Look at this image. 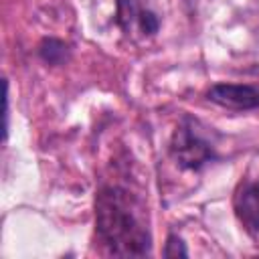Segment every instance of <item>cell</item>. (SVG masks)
Here are the masks:
<instances>
[{
    "label": "cell",
    "mask_w": 259,
    "mask_h": 259,
    "mask_svg": "<svg viewBox=\"0 0 259 259\" xmlns=\"http://www.w3.org/2000/svg\"><path fill=\"white\" fill-rule=\"evenodd\" d=\"M95 231L107 253L115 257H146L152 235L144 204L121 186H103L95 198Z\"/></svg>",
    "instance_id": "cell-1"
},
{
    "label": "cell",
    "mask_w": 259,
    "mask_h": 259,
    "mask_svg": "<svg viewBox=\"0 0 259 259\" xmlns=\"http://www.w3.org/2000/svg\"><path fill=\"white\" fill-rule=\"evenodd\" d=\"M170 152H172L174 160L182 168H188V170H198L214 158L212 146L208 144V140H204L200 136L196 121H192L190 117H184L182 123L174 130L172 142H170Z\"/></svg>",
    "instance_id": "cell-2"
},
{
    "label": "cell",
    "mask_w": 259,
    "mask_h": 259,
    "mask_svg": "<svg viewBox=\"0 0 259 259\" xmlns=\"http://www.w3.org/2000/svg\"><path fill=\"white\" fill-rule=\"evenodd\" d=\"M115 18L121 32L132 40L150 38L160 28V18L152 0H115Z\"/></svg>",
    "instance_id": "cell-3"
},
{
    "label": "cell",
    "mask_w": 259,
    "mask_h": 259,
    "mask_svg": "<svg viewBox=\"0 0 259 259\" xmlns=\"http://www.w3.org/2000/svg\"><path fill=\"white\" fill-rule=\"evenodd\" d=\"M208 99L225 109L247 111L259 107V89L251 85H235V83H219L210 87Z\"/></svg>",
    "instance_id": "cell-4"
},
{
    "label": "cell",
    "mask_w": 259,
    "mask_h": 259,
    "mask_svg": "<svg viewBox=\"0 0 259 259\" xmlns=\"http://www.w3.org/2000/svg\"><path fill=\"white\" fill-rule=\"evenodd\" d=\"M235 210L247 229L259 233V178L239 188L235 196Z\"/></svg>",
    "instance_id": "cell-5"
},
{
    "label": "cell",
    "mask_w": 259,
    "mask_h": 259,
    "mask_svg": "<svg viewBox=\"0 0 259 259\" xmlns=\"http://www.w3.org/2000/svg\"><path fill=\"white\" fill-rule=\"evenodd\" d=\"M38 55L49 65H63L69 59V47L59 38H45L38 45Z\"/></svg>",
    "instance_id": "cell-6"
},
{
    "label": "cell",
    "mask_w": 259,
    "mask_h": 259,
    "mask_svg": "<svg viewBox=\"0 0 259 259\" xmlns=\"http://www.w3.org/2000/svg\"><path fill=\"white\" fill-rule=\"evenodd\" d=\"M164 255L166 257H188V251L182 243V239L178 235H170L164 247Z\"/></svg>",
    "instance_id": "cell-7"
},
{
    "label": "cell",
    "mask_w": 259,
    "mask_h": 259,
    "mask_svg": "<svg viewBox=\"0 0 259 259\" xmlns=\"http://www.w3.org/2000/svg\"><path fill=\"white\" fill-rule=\"evenodd\" d=\"M8 136V83H4V138Z\"/></svg>",
    "instance_id": "cell-8"
},
{
    "label": "cell",
    "mask_w": 259,
    "mask_h": 259,
    "mask_svg": "<svg viewBox=\"0 0 259 259\" xmlns=\"http://www.w3.org/2000/svg\"><path fill=\"white\" fill-rule=\"evenodd\" d=\"M188 2H192V0H188Z\"/></svg>",
    "instance_id": "cell-9"
}]
</instances>
